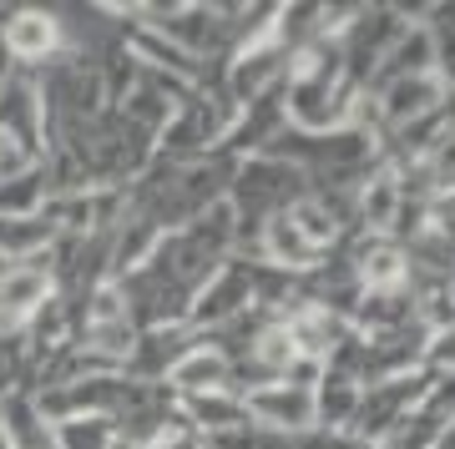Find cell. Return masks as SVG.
<instances>
[{"label": "cell", "instance_id": "6da1fadb", "mask_svg": "<svg viewBox=\"0 0 455 449\" xmlns=\"http://www.w3.org/2000/svg\"><path fill=\"white\" fill-rule=\"evenodd\" d=\"M0 41L20 71H46L66 56V35L56 11L46 5H0Z\"/></svg>", "mask_w": 455, "mask_h": 449}, {"label": "cell", "instance_id": "7a4b0ae2", "mask_svg": "<svg viewBox=\"0 0 455 449\" xmlns=\"http://www.w3.org/2000/svg\"><path fill=\"white\" fill-rule=\"evenodd\" d=\"M248 308H253V263L248 257H228L223 268L197 288L193 308H188V328L193 334H208L218 323L248 313Z\"/></svg>", "mask_w": 455, "mask_h": 449}, {"label": "cell", "instance_id": "3957f363", "mask_svg": "<svg viewBox=\"0 0 455 449\" xmlns=\"http://www.w3.org/2000/svg\"><path fill=\"white\" fill-rule=\"evenodd\" d=\"M0 137H11L36 161L46 157V112H41V91H36L31 71L0 81Z\"/></svg>", "mask_w": 455, "mask_h": 449}, {"label": "cell", "instance_id": "277c9868", "mask_svg": "<svg viewBox=\"0 0 455 449\" xmlns=\"http://www.w3.org/2000/svg\"><path fill=\"white\" fill-rule=\"evenodd\" d=\"M364 97L374 101V116H379V127H385V137L400 127H410V122H420V116L440 112V101H445V81L430 71V76H400V81H385V86H374V91H364Z\"/></svg>", "mask_w": 455, "mask_h": 449}, {"label": "cell", "instance_id": "5b68a950", "mask_svg": "<svg viewBox=\"0 0 455 449\" xmlns=\"http://www.w3.org/2000/svg\"><path fill=\"white\" fill-rule=\"evenodd\" d=\"M243 409L259 429L278 434V439H299L314 429V394L293 384H263L253 394H243Z\"/></svg>", "mask_w": 455, "mask_h": 449}, {"label": "cell", "instance_id": "8992f818", "mask_svg": "<svg viewBox=\"0 0 455 449\" xmlns=\"http://www.w3.org/2000/svg\"><path fill=\"white\" fill-rule=\"evenodd\" d=\"M178 399H197V394H223L228 384H233V369H228V358L218 349H208V343H193V349L182 353L178 364L167 369L163 379ZM233 394V389H228Z\"/></svg>", "mask_w": 455, "mask_h": 449}, {"label": "cell", "instance_id": "52a82bcc", "mask_svg": "<svg viewBox=\"0 0 455 449\" xmlns=\"http://www.w3.org/2000/svg\"><path fill=\"white\" fill-rule=\"evenodd\" d=\"M178 409H182V419L193 424V434H203V439H218V434H238V429H248L253 419H248V409H243V399L238 394H197V399H178Z\"/></svg>", "mask_w": 455, "mask_h": 449}, {"label": "cell", "instance_id": "ba28073f", "mask_svg": "<svg viewBox=\"0 0 455 449\" xmlns=\"http://www.w3.org/2000/svg\"><path fill=\"white\" fill-rule=\"evenodd\" d=\"M359 409V384L339 369H324V379L314 384V429L324 434H344L349 419Z\"/></svg>", "mask_w": 455, "mask_h": 449}, {"label": "cell", "instance_id": "9c48e42d", "mask_svg": "<svg viewBox=\"0 0 455 449\" xmlns=\"http://www.w3.org/2000/svg\"><path fill=\"white\" fill-rule=\"evenodd\" d=\"M451 424H455V419L445 414L430 394H425V399L415 404V409H410V414L400 419L385 439H379V449H435V439L451 429Z\"/></svg>", "mask_w": 455, "mask_h": 449}, {"label": "cell", "instance_id": "30bf717a", "mask_svg": "<svg viewBox=\"0 0 455 449\" xmlns=\"http://www.w3.org/2000/svg\"><path fill=\"white\" fill-rule=\"evenodd\" d=\"M46 202H51V187H46V167L41 161H31L26 172L0 182V217H41Z\"/></svg>", "mask_w": 455, "mask_h": 449}, {"label": "cell", "instance_id": "8fae6325", "mask_svg": "<svg viewBox=\"0 0 455 449\" xmlns=\"http://www.w3.org/2000/svg\"><path fill=\"white\" fill-rule=\"evenodd\" d=\"M56 449H116L112 419H56Z\"/></svg>", "mask_w": 455, "mask_h": 449}, {"label": "cell", "instance_id": "7c38bea8", "mask_svg": "<svg viewBox=\"0 0 455 449\" xmlns=\"http://www.w3.org/2000/svg\"><path fill=\"white\" fill-rule=\"evenodd\" d=\"M16 71H20V66L11 61V51H5V41H0V81H11Z\"/></svg>", "mask_w": 455, "mask_h": 449}, {"label": "cell", "instance_id": "4fadbf2b", "mask_svg": "<svg viewBox=\"0 0 455 449\" xmlns=\"http://www.w3.org/2000/svg\"><path fill=\"white\" fill-rule=\"evenodd\" d=\"M435 449H455V424H451V429H445V434L435 439Z\"/></svg>", "mask_w": 455, "mask_h": 449}, {"label": "cell", "instance_id": "5bb4252c", "mask_svg": "<svg viewBox=\"0 0 455 449\" xmlns=\"http://www.w3.org/2000/svg\"><path fill=\"white\" fill-rule=\"evenodd\" d=\"M5 268H11V263H5V257H0V278H5Z\"/></svg>", "mask_w": 455, "mask_h": 449}]
</instances>
